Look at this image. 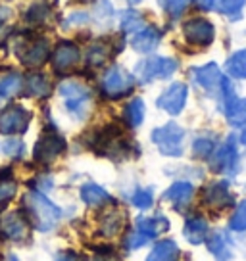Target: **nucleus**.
I'll return each instance as SVG.
<instances>
[{"label": "nucleus", "instance_id": "nucleus-7", "mask_svg": "<svg viewBox=\"0 0 246 261\" xmlns=\"http://www.w3.org/2000/svg\"><path fill=\"white\" fill-rule=\"evenodd\" d=\"M183 35L194 46H210L215 37V29L204 17H194L183 25Z\"/></svg>", "mask_w": 246, "mask_h": 261}, {"label": "nucleus", "instance_id": "nucleus-24", "mask_svg": "<svg viewBox=\"0 0 246 261\" xmlns=\"http://www.w3.org/2000/svg\"><path fill=\"white\" fill-rule=\"evenodd\" d=\"M123 221H125V217H123L117 210H114V212H108L106 215H104V219L100 221V232H102L104 237H108V238L114 237V234H117V232L121 230Z\"/></svg>", "mask_w": 246, "mask_h": 261}, {"label": "nucleus", "instance_id": "nucleus-18", "mask_svg": "<svg viewBox=\"0 0 246 261\" xmlns=\"http://www.w3.org/2000/svg\"><path fill=\"white\" fill-rule=\"evenodd\" d=\"M194 194V187L190 182H185V180H179L165 190V200L171 202L173 205H187L190 202V198Z\"/></svg>", "mask_w": 246, "mask_h": 261}, {"label": "nucleus", "instance_id": "nucleus-47", "mask_svg": "<svg viewBox=\"0 0 246 261\" xmlns=\"http://www.w3.org/2000/svg\"><path fill=\"white\" fill-rule=\"evenodd\" d=\"M2 21H4V17L0 16V31H2Z\"/></svg>", "mask_w": 246, "mask_h": 261}, {"label": "nucleus", "instance_id": "nucleus-39", "mask_svg": "<svg viewBox=\"0 0 246 261\" xmlns=\"http://www.w3.org/2000/svg\"><path fill=\"white\" fill-rule=\"evenodd\" d=\"M148 240H150V238L144 237L139 230H135V232H131L129 237L125 238V248H127V250H137V248H142Z\"/></svg>", "mask_w": 246, "mask_h": 261}, {"label": "nucleus", "instance_id": "nucleus-27", "mask_svg": "<svg viewBox=\"0 0 246 261\" xmlns=\"http://www.w3.org/2000/svg\"><path fill=\"white\" fill-rule=\"evenodd\" d=\"M246 0H213V6L215 10L223 14V16H229L233 19L240 17V12L244 8Z\"/></svg>", "mask_w": 246, "mask_h": 261}, {"label": "nucleus", "instance_id": "nucleus-23", "mask_svg": "<svg viewBox=\"0 0 246 261\" xmlns=\"http://www.w3.org/2000/svg\"><path fill=\"white\" fill-rule=\"evenodd\" d=\"M25 92L29 96H48L50 83L48 79L41 73H33L25 79Z\"/></svg>", "mask_w": 246, "mask_h": 261}, {"label": "nucleus", "instance_id": "nucleus-15", "mask_svg": "<svg viewBox=\"0 0 246 261\" xmlns=\"http://www.w3.org/2000/svg\"><path fill=\"white\" fill-rule=\"evenodd\" d=\"M192 79L206 90H219L222 89L223 75L219 73V67L215 64H208L204 67L192 69Z\"/></svg>", "mask_w": 246, "mask_h": 261}, {"label": "nucleus", "instance_id": "nucleus-29", "mask_svg": "<svg viewBox=\"0 0 246 261\" xmlns=\"http://www.w3.org/2000/svg\"><path fill=\"white\" fill-rule=\"evenodd\" d=\"M208 248H210V252L217 257V261H227L231 257L229 244H227V240H225V237H223L222 232H215V234L210 238Z\"/></svg>", "mask_w": 246, "mask_h": 261}, {"label": "nucleus", "instance_id": "nucleus-17", "mask_svg": "<svg viewBox=\"0 0 246 261\" xmlns=\"http://www.w3.org/2000/svg\"><path fill=\"white\" fill-rule=\"evenodd\" d=\"M169 227V221L164 215H154V217H140L137 221V230L142 232L148 238H156L158 234L165 232Z\"/></svg>", "mask_w": 246, "mask_h": 261}, {"label": "nucleus", "instance_id": "nucleus-9", "mask_svg": "<svg viewBox=\"0 0 246 261\" xmlns=\"http://www.w3.org/2000/svg\"><path fill=\"white\" fill-rule=\"evenodd\" d=\"M0 234L12 240V242H21L29 234V227H27V221L23 219V215L17 212L6 213L2 219H0Z\"/></svg>", "mask_w": 246, "mask_h": 261}, {"label": "nucleus", "instance_id": "nucleus-43", "mask_svg": "<svg viewBox=\"0 0 246 261\" xmlns=\"http://www.w3.org/2000/svg\"><path fill=\"white\" fill-rule=\"evenodd\" d=\"M194 2H196L198 8H202V10L213 8V0H194Z\"/></svg>", "mask_w": 246, "mask_h": 261}, {"label": "nucleus", "instance_id": "nucleus-19", "mask_svg": "<svg viewBox=\"0 0 246 261\" xmlns=\"http://www.w3.org/2000/svg\"><path fill=\"white\" fill-rule=\"evenodd\" d=\"M183 234L189 240L190 244H200L206 240V234H208V223H206L204 217H190L185 223V228H183Z\"/></svg>", "mask_w": 246, "mask_h": 261}, {"label": "nucleus", "instance_id": "nucleus-14", "mask_svg": "<svg viewBox=\"0 0 246 261\" xmlns=\"http://www.w3.org/2000/svg\"><path fill=\"white\" fill-rule=\"evenodd\" d=\"M204 202L213 210H225L233 204V194L225 182H212L204 190Z\"/></svg>", "mask_w": 246, "mask_h": 261}, {"label": "nucleus", "instance_id": "nucleus-28", "mask_svg": "<svg viewBox=\"0 0 246 261\" xmlns=\"http://www.w3.org/2000/svg\"><path fill=\"white\" fill-rule=\"evenodd\" d=\"M227 71L235 79H246V50H238L229 58Z\"/></svg>", "mask_w": 246, "mask_h": 261}, {"label": "nucleus", "instance_id": "nucleus-44", "mask_svg": "<svg viewBox=\"0 0 246 261\" xmlns=\"http://www.w3.org/2000/svg\"><path fill=\"white\" fill-rule=\"evenodd\" d=\"M240 140H242V144H246V129H244V133H242V137H240Z\"/></svg>", "mask_w": 246, "mask_h": 261}, {"label": "nucleus", "instance_id": "nucleus-33", "mask_svg": "<svg viewBox=\"0 0 246 261\" xmlns=\"http://www.w3.org/2000/svg\"><path fill=\"white\" fill-rule=\"evenodd\" d=\"M142 27V17L140 14L137 12H133V10H127V12H123L121 16V29L125 33H137Z\"/></svg>", "mask_w": 246, "mask_h": 261}, {"label": "nucleus", "instance_id": "nucleus-5", "mask_svg": "<svg viewBox=\"0 0 246 261\" xmlns=\"http://www.w3.org/2000/svg\"><path fill=\"white\" fill-rule=\"evenodd\" d=\"M135 87V79L121 67H112L104 79H102V90L108 98H121L129 94Z\"/></svg>", "mask_w": 246, "mask_h": 261}, {"label": "nucleus", "instance_id": "nucleus-40", "mask_svg": "<svg viewBox=\"0 0 246 261\" xmlns=\"http://www.w3.org/2000/svg\"><path fill=\"white\" fill-rule=\"evenodd\" d=\"M94 16L99 17V19H110V16H112V6L108 4L106 0H102L99 6H96V10H94Z\"/></svg>", "mask_w": 246, "mask_h": 261}, {"label": "nucleus", "instance_id": "nucleus-37", "mask_svg": "<svg viewBox=\"0 0 246 261\" xmlns=\"http://www.w3.org/2000/svg\"><path fill=\"white\" fill-rule=\"evenodd\" d=\"M133 204L137 205L139 210H148V207L152 205V192L146 190V188L135 190V194H133Z\"/></svg>", "mask_w": 246, "mask_h": 261}, {"label": "nucleus", "instance_id": "nucleus-48", "mask_svg": "<svg viewBox=\"0 0 246 261\" xmlns=\"http://www.w3.org/2000/svg\"><path fill=\"white\" fill-rule=\"evenodd\" d=\"M0 100H2V96H0Z\"/></svg>", "mask_w": 246, "mask_h": 261}, {"label": "nucleus", "instance_id": "nucleus-46", "mask_svg": "<svg viewBox=\"0 0 246 261\" xmlns=\"http://www.w3.org/2000/svg\"><path fill=\"white\" fill-rule=\"evenodd\" d=\"M127 2H129V4H139L140 0H127Z\"/></svg>", "mask_w": 246, "mask_h": 261}, {"label": "nucleus", "instance_id": "nucleus-31", "mask_svg": "<svg viewBox=\"0 0 246 261\" xmlns=\"http://www.w3.org/2000/svg\"><path fill=\"white\" fill-rule=\"evenodd\" d=\"M108 52H110V50H108L106 44H102V42H94V44L89 48V52H87V62H89V65H94V67L102 65L104 62H106Z\"/></svg>", "mask_w": 246, "mask_h": 261}, {"label": "nucleus", "instance_id": "nucleus-10", "mask_svg": "<svg viewBox=\"0 0 246 261\" xmlns=\"http://www.w3.org/2000/svg\"><path fill=\"white\" fill-rule=\"evenodd\" d=\"M187 102V87L183 83H173L169 89L164 90V94L158 98V108L171 115L181 114Z\"/></svg>", "mask_w": 246, "mask_h": 261}, {"label": "nucleus", "instance_id": "nucleus-22", "mask_svg": "<svg viewBox=\"0 0 246 261\" xmlns=\"http://www.w3.org/2000/svg\"><path fill=\"white\" fill-rule=\"evenodd\" d=\"M81 198L85 204L92 205V207H99V205L110 202V196H108L106 190L99 187V185H92V182H89V185H85L81 188Z\"/></svg>", "mask_w": 246, "mask_h": 261}, {"label": "nucleus", "instance_id": "nucleus-34", "mask_svg": "<svg viewBox=\"0 0 246 261\" xmlns=\"http://www.w3.org/2000/svg\"><path fill=\"white\" fill-rule=\"evenodd\" d=\"M16 190H17L16 180L0 175V205L8 204L10 200L16 196Z\"/></svg>", "mask_w": 246, "mask_h": 261}, {"label": "nucleus", "instance_id": "nucleus-35", "mask_svg": "<svg viewBox=\"0 0 246 261\" xmlns=\"http://www.w3.org/2000/svg\"><path fill=\"white\" fill-rule=\"evenodd\" d=\"M231 230H246V202H240L229 221Z\"/></svg>", "mask_w": 246, "mask_h": 261}, {"label": "nucleus", "instance_id": "nucleus-8", "mask_svg": "<svg viewBox=\"0 0 246 261\" xmlns=\"http://www.w3.org/2000/svg\"><path fill=\"white\" fill-rule=\"evenodd\" d=\"M66 150V140L56 133H44L35 144V160L39 163L54 162L58 155Z\"/></svg>", "mask_w": 246, "mask_h": 261}, {"label": "nucleus", "instance_id": "nucleus-3", "mask_svg": "<svg viewBox=\"0 0 246 261\" xmlns=\"http://www.w3.org/2000/svg\"><path fill=\"white\" fill-rule=\"evenodd\" d=\"M183 139H185V130L177 123H167L164 127L152 130V142L165 155L177 158L183 154Z\"/></svg>", "mask_w": 246, "mask_h": 261}, {"label": "nucleus", "instance_id": "nucleus-30", "mask_svg": "<svg viewBox=\"0 0 246 261\" xmlns=\"http://www.w3.org/2000/svg\"><path fill=\"white\" fill-rule=\"evenodd\" d=\"M21 87H23V79L17 73L4 75V77L0 79V96L2 98L14 96V94H17V92L21 90Z\"/></svg>", "mask_w": 246, "mask_h": 261}, {"label": "nucleus", "instance_id": "nucleus-20", "mask_svg": "<svg viewBox=\"0 0 246 261\" xmlns=\"http://www.w3.org/2000/svg\"><path fill=\"white\" fill-rule=\"evenodd\" d=\"M179 259V246L173 240H162L158 242L146 261H177Z\"/></svg>", "mask_w": 246, "mask_h": 261}, {"label": "nucleus", "instance_id": "nucleus-11", "mask_svg": "<svg viewBox=\"0 0 246 261\" xmlns=\"http://www.w3.org/2000/svg\"><path fill=\"white\" fill-rule=\"evenodd\" d=\"M237 160L238 158H237L235 142H233V139H229L225 144H222V146L213 152L210 165H212V169L215 173H231V169L237 167Z\"/></svg>", "mask_w": 246, "mask_h": 261}, {"label": "nucleus", "instance_id": "nucleus-25", "mask_svg": "<svg viewBox=\"0 0 246 261\" xmlns=\"http://www.w3.org/2000/svg\"><path fill=\"white\" fill-rule=\"evenodd\" d=\"M123 119L125 123L129 125V127H139L142 119H144V104H142V100L140 98H135L131 100L125 110H123Z\"/></svg>", "mask_w": 246, "mask_h": 261}, {"label": "nucleus", "instance_id": "nucleus-36", "mask_svg": "<svg viewBox=\"0 0 246 261\" xmlns=\"http://www.w3.org/2000/svg\"><path fill=\"white\" fill-rule=\"evenodd\" d=\"M213 150H215V142H213L212 139H206V137L196 139L194 144H192V152H194L196 158H208Z\"/></svg>", "mask_w": 246, "mask_h": 261}, {"label": "nucleus", "instance_id": "nucleus-26", "mask_svg": "<svg viewBox=\"0 0 246 261\" xmlns=\"http://www.w3.org/2000/svg\"><path fill=\"white\" fill-rule=\"evenodd\" d=\"M50 14H52L50 4H46L44 0H41V2H35V4L29 6V10L25 12V19H27L29 23L39 25V23H44L50 17Z\"/></svg>", "mask_w": 246, "mask_h": 261}, {"label": "nucleus", "instance_id": "nucleus-41", "mask_svg": "<svg viewBox=\"0 0 246 261\" xmlns=\"http://www.w3.org/2000/svg\"><path fill=\"white\" fill-rule=\"evenodd\" d=\"M87 21V14H73V16H69V19L66 21V25L69 27V25H81V23H85Z\"/></svg>", "mask_w": 246, "mask_h": 261}, {"label": "nucleus", "instance_id": "nucleus-12", "mask_svg": "<svg viewBox=\"0 0 246 261\" xmlns=\"http://www.w3.org/2000/svg\"><path fill=\"white\" fill-rule=\"evenodd\" d=\"M77 62H79V48L73 42H60L54 50V56H52V65L58 73L69 71L71 67H75Z\"/></svg>", "mask_w": 246, "mask_h": 261}, {"label": "nucleus", "instance_id": "nucleus-32", "mask_svg": "<svg viewBox=\"0 0 246 261\" xmlns=\"http://www.w3.org/2000/svg\"><path fill=\"white\" fill-rule=\"evenodd\" d=\"M158 2L171 19H179L185 8L189 6V0H158Z\"/></svg>", "mask_w": 246, "mask_h": 261}, {"label": "nucleus", "instance_id": "nucleus-2", "mask_svg": "<svg viewBox=\"0 0 246 261\" xmlns=\"http://www.w3.org/2000/svg\"><path fill=\"white\" fill-rule=\"evenodd\" d=\"M60 94L66 102V110L75 119H83L89 114L90 108V92L77 81H66L60 85Z\"/></svg>", "mask_w": 246, "mask_h": 261}, {"label": "nucleus", "instance_id": "nucleus-1", "mask_svg": "<svg viewBox=\"0 0 246 261\" xmlns=\"http://www.w3.org/2000/svg\"><path fill=\"white\" fill-rule=\"evenodd\" d=\"M23 205L29 219L33 221V225L39 230H50L62 217L60 207L52 204L41 192H27L23 198Z\"/></svg>", "mask_w": 246, "mask_h": 261}, {"label": "nucleus", "instance_id": "nucleus-6", "mask_svg": "<svg viewBox=\"0 0 246 261\" xmlns=\"http://www.w3.org/2000/svg\"><path fill=\"white\" fill-rule=\"evenodd\" d=\"M31 114L21 106H8L0 114V133L2 135H21L27 130Z\"/></svg>", "mask_w": 246, "mask_h": 261}, {"label": "nucleus", "instance_id": "nucleus-4", "mask_svg": "<svg viewBox=\"0 0 246 261\" xmlns=\"http://www.w3.org/2000/svg\"><path fill=\"white\" fill-rule=\"evenodd\" d=\"M175 69H177V62L175 60L152 56L139 62V65H137V77H139V81L148 83L154 81V79H165V77L175 73Z\"/></svg>", "mask_w": 246, "mask_h": 261}, {"label": "nucleus", "instance_id": "nucleus-45", "mask_svg": "<svg viewBox=\"0 0 246 261\" xmlns=\"http://www.w3.org/2000/svg\"><path fill=\"white\" fill-rule=\"evenodd\" d=\"M6 261H19V259H17L16 255H8V259H6Z\"/></svg>", "mask_w": 246, "mask_h": 261}, {"label": "nucleus", "instance_id": "nucleus-21", "mask_svg": "<svg viewBox=\"0 0 246 261\" xmlns=\"http://www.w3.org/2000/svg\"><path fill=\"white\" fill-rule=\"evenodd\" d=\"M225 104H227V110H225L227 121L233 127H242V125H246V100L235 96L231 98L229 102H225Z\"/></svg>", "mask_w": 246, "mask_h": 261}, {"label": "nucleus", "instance_id": "nucleus-16", "mask_svg": "<svg viewBox=\"0 0 246 261\" xmlns=\"http://www.w3.org/2000/svg\"><path fill=\"white\" fill-rule=\"evenodd\" d=\"M162 39V33L158 31L156 27H144V29H139L133 37V48L139 50V52H150L152 48H156L158 42Z\"/></svg>", "mask_w": 246, "mask_h": 261}, {"label": "nucleus", "instance_id": "nucleus-13", "mask_svg": "<svg viewBox=\"0 0 246 261\" xmlns=\"http://www.w3.org/2000/svg\"><path fill=\"white\" fill-rule=\"evenodd\" d=\"M23 48L19 52V58H21V62L25 65H29V67H37V65H42L46 62V58H48V42L46 39H35L31 42H25Z\"/></svg>", "mask_w": 246, "mask_h": 261}, {"label": "nucleus", "instance_id": "nucleus-42", "mask_svg": "<svg viewBox=\"0 0 246 261\" xmlns=\"http://www.w3.org/2000/svg\"><path fill=\"white\" fill-rule=\"evenodd\" d=\"M90 261H119L117 259V255L115 253H112L110 250L108 252H104V253H99V255H94Z\"/></svg>", "mask_w": 246, "mask_h": 261}, {"label": "nucleus", "instance_id": "nucleus-38", "mask_svg": "<svg viewBox=\"0 0 246 261\" xmlns=\"http://www.w3.org/2000/svg\"><path fill=\"white\" fill-rule=\"evenodd\" d=\"M4 152H6V155L16 158L17 160V158H21V155L25 154V144L17 139L6 140V144H4Z\"/></svg>", "mask_w": 246, "mask_h": 261}]
</instances>
